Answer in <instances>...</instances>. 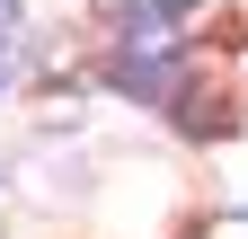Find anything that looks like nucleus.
Listing matches in <instances>:
<instances>
[{"mask_svg":"<svg viewBox=\"0 0 248 239\" xmlns=\"http://www.w3.org/2000/svg\"><path fill=\"white\" fill-rule=\"evenodd\" d=\"M204 239H248V213H222V222H213Z\"/></svg>","mask_w":248,"mask_h":239,"instance_id":"nucleus-1","label":"nucleus"},{"mask_svg":"<svg viewBox=\"0 0 248 239\" xmlns=\"http://www.w3.org/2000/svg\"><path fill=\"white\" fill-rule=\"evenodd\" d=\"M9 36H18V0H0V53H9Z\"/></svg>","mask_w":248,"mask_h":239,"instance_id":"nucleus-2","label":"nucleus"},{"mask_svg":"<svg viewBox=\"0 0 248 239\" xmlns=\"http://www.w3.org/2000/svg\"><path fill=\"white\" fill-rule=\"evenodd\" d=\"M151 9H160V18H177V9H195V0H151Z\"/></svg>","mask_w":248,"mask_h":239,"instance_id":"nucleus-3","label":"nucleus"}]
</instances>
